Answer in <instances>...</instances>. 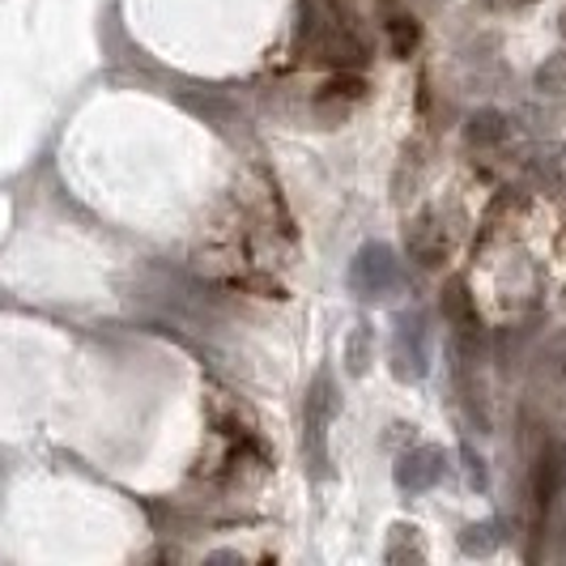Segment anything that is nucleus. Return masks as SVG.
<instances>
[{
  "label": "nucleus",
  "instance_id": "f257e3e1",
  "mask_svg": "<svg viewBox=\"0 0 566 566\" xmlns=\"http://www.w3.org/2000/svg\"><path fill=\"white\" fill-rule=\"evenodd\" d=\"M303 52L328 69H363L370 60V39L333 0L303 4Z\"/></svg>",
  "mask_w": 566,
  "mask_h": 566
},
{
  "label": "nucleus",
  "instance_id": "f03ea898",
  "mask_svg": "<svg viewBox=\"0 0 566 566\" xmlns=\"http://www.w3.org/2000/svg\"><path fill=\"white\" fill-rule=\"evenodd\" d=\"M439 312H443V319L452 324V333H455V358H460V363L482 367L485 354H490V333H485L482 312H478L473 290H469L464 277H452V282L443 285Z\"/></svg>",
  "mask_w": 566,
  "mask_h": 566
},
{
  "label": "nucleus",
  "instance_id": "7ed1b4c3",
  "mask_svg": "<svg viewBox=\"0 0 566 566\" xmlns=\"http://www.w3.org/2000/svg\"><path fill=\"white\" fill-rule=\"evenodd\" d=\"M405 285H409V277H405L397 252H392L388 243H367V248H358L354 264H349V290H354L358 298L379 303V298L397 294Z\"/></svg>",
  "mask_w": 566,
  "mask_h": 566
},
{
  "label": "nucleus",
  "instance_id": "20e7f679",
  "mask_svg": "<svg viewBox=\"0 0 566 566\" xmlns=\"http://www.w3.org/2000/svg\"><path fill=\"white\" fill-rule=\"evenodd\" d=\"M430 370V340H426L422 315H400L392 328V375L405 384H418Z\"/></svg>",
  "mask_w": 566,
  "mask_h": 566
},
{
  "label": "nucleus",
  "instance_id": "39448f33",
  "mask_svg": "<svg viewBox=\"0 0 566 566\" xmlns=\"http://www.w3.org/2000/svg\"><path fill=\"white\" fill-rule=\"evenodd\" d=\"M405 248L409 255L422 264V269H439V264H448V255H452V230L443 227V218L434 213V209H426L418 213L409 230H405Z\"/></svg>",
  "mask_w": 566,
  "mask_h": 566
},
{
  "label": "nucleus",
  "instance_id": "423d86ee",
  "mask_svg": "<svg viewBox=\"0 0 566 566\" xmlns=\"http://www.w3.org/2000/svg\"><path fill=\"white\" fill-rule=\"evenodd\" d=\"M448 478V452L443 448H418L397 464V485L405 494H426Z\"/></svg>",
  "mask_w": 566,
  "mask_h": 566
},
{
  "label": "nucleus",
  "instance_id": "0eeeda50",
  "mask_svg": "<svg viewBox=\"0 0 566 566\" xmlns=\"http://www.w3.org/2000/svg\"><path fill=\"white\" fill-rule=\"evenodd\" d=\"M363 98H367V82L354 69H337V77H328V82L319 85L315 112L324 115V119H345Z\"/></svg>",
  "mask_w": 566,
  "mask_h": 566
},
{
  "label": "nucleus",
  "instance_id": "6e6552de",
  "mask_svg": "<svg viewBox=\"0 0 566 566\" xmlns=\"http://www.w3.org/2000/svg\"><path fill=\"white\" fill-rule=\"evenodd\" d=\"M464 142H469L473 154H499V149H507L515 142V124L503 112L485 107V112H478L464 124Z\"/></svg>",
  "mask_w": 566,
  "mask_h": 566
},
{
  "label": "nucleus",
  "instance_id": "1a4fd4ad",
  "mask_svg": "<svg viewBox=\"0 0 566 566\" xmlns=\"http://www.w3.org/2000/svg\"><path fill=\"white\" fill-rule=\"evenodd\" d=\"M337 409H340V392L337 384H333V375L324 370V375H315L312 392H307V439H312V448L315 439L324 434V426L337 418Z\"/></svg>",
  "mask_w": 566,
  "mask_h": 566
},
{
  "label": "nucleus",
  "instance_id": "9d476101",
  "mask_svg": "<svg viewBox=\"0 0 566 566\" xmlns=\"http://www.w3.org/2000/svg\"><path fill=\"white\" fill-rule=\"evenodd\" d=\"M533 478H537L541 507H549L566 485V448L563 443H545V448H541L537 464H533Z\"/></svg>",
  "mask_w": 566,
  "mask_h": 566
},
{
  "label": "nucleus",
  "instance_id": "9b49d317",
  "mask_svg": "<svg viewBox=\"0 0 566 566\" xmlns=\"http://www.w3.org/2000/svg\"><path fill=\"white\" fill-rule=\"evenodd\" d=\"M370 358H375V328H370V324H358V328L345 337V367H349V375H367Z\"/></svg>",
  "mask_w": 566,
  "mask_h": 566
},
{
  "label": "nucleus",
  "instance_id": "f8f14e48",
  "mask_svg": "<svg viewBox=\"0 0 566 566\" xmlns=\"http://www.w3.org/2000/svg\"><path fill=\"white\" fill-rule=\"evenodd\" d=\"M388 43H392V56L409 60L418 52V43H422V27H418L409 13H400V18L388 22Z\"/></svg>",
  "mask_w": 566,
  "mask_h": 566
},
{
  "label": "nucleus",
  "instance_id": "ddd939ff",
  "mask_svg": "<svg viewBox=\"0 0 566 566\" xmlns=\"http://www.w3.org/2000/svg\"><path fill=\"white\" fill-rule=\"evenodd\" d=\"M499 541H503V533H499L494 524H473V528H464V533H460V549H464V554H473V558H485Z\"/></svg>",
  "mask_w": 566,
  "mask_h": 566
},
{
  "label": "nucleus",
  "instance_id": "4468645a",
  "mask_svg": "<svg viewBox=\"0 0 566 566\" xmlns=\"http://www.w3.org/2000/svg\"><path fill=\"white\" fill-rule=\"evenodd\" d=\"M537 90L545 94H563L566 90V56H549L537 69Z\"/></svg>",
  "mask_w": 566,
  "mask_h": 566
},
{
  "label": "nucleus",
  "instance_id": "2eb2a0df",
  "mask_svg": "<svg viewBox=\"0 0 566 566\" xmlns=\"http://www.w3.org/2000/svg\"><path fill=\"white\" fill-rule=\"evenodd\" d=\"M388 558H413V563H418V558H422V549H418V545H413V524H397V528H392V541H388Z\"/></svg>",
  "mask_w": 566,
  "mask_h": 566
},
{
  "label": "nucleus",
  "instance_id": "dca6fc26",
  "mask_svg": "<svg viewBox=\"0 0 566 566\" xmlns=\"http://www.w3.org/2000/svg\"><path fill=\"white\" fill-rule=\"evenodd\" d=\"M464 464H469V473H473V485H478V490H482V485H485L482 455H478V452H464Z\"/></svg>",
  "mask_w": 566,
  "mask_h": 566
},
{
  "label": "nucleus",
  "instance_id": "f3484780",
  "mask_svg": "<svg viewBox=\"0 0 566 566\" xmlns=\"http://www.w3.org/2000/svg\"><path fill=\"white\" fill-rule=\"evenodd\" d=\"M558 30H563V39H566V9H563V18H558Z\"/></svg>",
  "mask_w": 566,
  "mask_h": 566
}]
</instances>
